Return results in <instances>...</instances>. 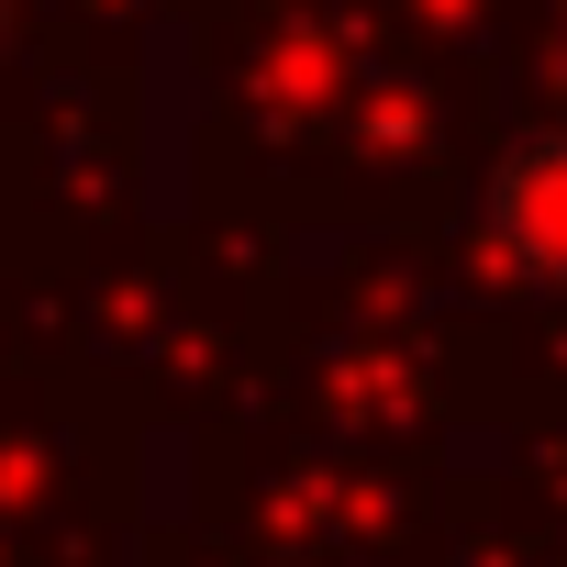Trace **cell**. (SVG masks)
Masks as SVG:
<instances>
[{
	"instance_id": "obj_1",
	"label": "cell",
	"mask_w": 567,
	"mask_h": 567,
	"mask_svg": "<svg viewBox=\"0 0 567 567\" xmlns=\"http://www.w3.org/2000/svg\"><path fill=\"white\" fill-rule=\"evenodd\" d=\"M489 256L534 290H567V123L523 134L501 167H489Z\"/></svg>"
},
{
	"instance_id": "obj_2",
	"label": "cell",
	"mask_w": 567,
	"mask_h": 567,
	"mask_svg": "<svg viewBox=\"0 0 567 567\" xmlns=\"http://www.w3.org/2000/svg\"><path fill=\"white\" fill-rule=\"evenodd\" d=\"M0 34H12V0H0Z\"/></svg>"
}]
</instances>
